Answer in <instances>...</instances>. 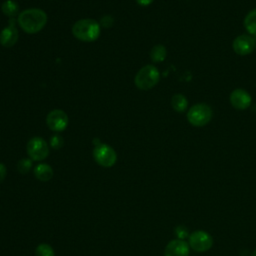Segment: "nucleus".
Returning a JSON list of instances; mask_svg holds the SVG:
<instances>
[{
    "label": "nucleus",
    "instance_id": "obj_1",
    "mask_svg": "<svg viewBox=\"0 0 256 256\" xmlns=\"http://www.w3.org/2000/svg\"><path fill=\"white\" fill-rule=\"evenodd\" d=\"M17 21L23 31L34 34L44 28L47 22V15L39 8H30L20 12Z\"/></svg>",
    "mask_w": 256,
    "mask_h": 256
},
{
    "label": "nucleus",
    "instance_id": "obj_2",
    "mask_svg": "<svg viewBox=\"0 0 256 256\" xmlns=\"http://www.w3.org/2000/svg\"><path fill=\"white\" fill-rule=\"evenodd\" d=\"M72 33L81 41L92 42L100 36V24L94 19H80L72 26Z\"/></svg>",
    "mask_w": 256,
    "mask_h": 256
},
{
    "label": "nucleus",
    "instance_id": "obj_3",
    "mask_svg": "<svg viewBox=\"0 0 256 256\" xmlns=\"http://www.w3.org/2000/svg\"><path fill=\"white\" fill-rule=\"evenodd\" d=\"M160 79L159 70L151 64L145 65L137 72L134 78V82L137 88L140 90H149L153 88Z\"/></svg>",
    "mask_w": 256,
    "mask_h": 256
},
{
    "label": "nucleus",
    "instance_id": "obj_4",
    "mask_svg": "<svg viewBox=\"0 0 256 256\" xmlns=\"http://www.w3.org/2000/svg\"><path fill=\"white\" fill-rule=\"evenodd\" d=\"M213 117L211 106L206 103H197L189 108L187 112L188 122L195 127H203L207 125Z\"/></svg>",
    "mask_w": 256,
    "mask_h": 256
},
{
    "label": "nucleus",
    "instance_id": "obj_5",
    "mask_svg": "<svg viewBox=\"0 0 256 256\" xmlns=\"http://www.w3.org/2000/svg\"><path fill=\"white\" fill-rule=\"evenodd\" d=\"M93 157L97 164L105 168L112 167L117 161V154L115 150L105 143H100L94 147Z\"/></svg>",
    "mask_w": 256,
    "mask_h": 256
},
{
    "label": "nucleus",
    "instance_id": "obj_6",
    "mask_svg": "<svg viewBox=\"0 0 256 256\" xmlns=\"http://www.w3.org/2000/svg\"><path fill=\"white\" fill-rule=\"evenodd\" d=\"M188 244L190 248L196 252H206L211 249L213 238L204 230H196L189 235Z\"/></svg>",
    "mask_w": 256,
    "mask_h": 256
},
{
    "label": "nucleus",
    "instance_id": "obj_7",
    "mask_svg": "<svg viewBox=\"0 0 256 256\" xmlns=\"http://www.w3.org/2000/svg\"><path fill=\"white\" fill-rule=\"evenodd\" d=\"M27 154L34 161H42L49 155V146L41 137H32L27 143Z\"/></svg>",
    "mask_w": 256,
    "mask_h": 256
},
{
    "label": "nucleus",
    "instance_id": "obj_8",
    "mask_svg": "<svg viewBox=\"0 0 256 256\" xmlns=\"http://www.w3.org/2000/svg\"><path fill=\"white\" fill-rule=\"evenodd\" d=\"M232 48L237 55L245 56L254 51L256 48L255 38L249 34L238 35L232 43Z\"/></svg>",
    "mask_w": 256,
    "mask_h": 256
},
{
    "label": "nucleus",
    "instance_id": "obj_9",
    "mask_svg": "<svg viewBox=\"0 0 256 256\" xmlns=\"http://www.w3.org/2000/svg\"><path fill=\"white\" fill-rule=\"evenodd\" d=\"M67 114L60 109H54L50 111L46 117V123L50 130L54 132H61L66 129L68 125Z\"/></svg>",
    "mask_w": 256,
    "mask_h": 256
},
{
    "label": "nucleus",
    "instance_id": "obj_10",
    "mask_svg": "<svg viewBox=\"0 0 256 256\" xmlns=\"http://www.w3.org/2000/svg\"><path fill=\"white\" fill-rule=\"evenodd\" d=\"M230 104L237 110H245L250 107L252 97L245 89L237 88L234 89L229 96Z\"/></svg>",
    "mask_w": 256,
    "mask_h": 256
},
{
    "label": "nucleus",
    "instance_id": "obj_11",
    "mask_svg": "<svg viewBox=\"0 0 256 256\" xmlns=\"http://www.w3.org/2000/svg\"><path fill=\"white\" fill-rule=\"evenodd\" d=\"M190 246L182 239H173L165 247L164 256H189Z\"/></svg>",
    "mask_w": 256,
    "mask_h": 256
},
{
    "label": "nucleus",
    "instance_id": "obj_12",
    "mask_svg": "<svg viewBox=\"0 0 256 256\" xmlns=\"http://www.w3.org/2000/svg\"><path fill=\"white\" fill-rule=\"evenodd\" d=\"M12 20L13 19H10L9 25L3 28L0 32V44L7 48L14 46L18 41V30Z\"/></svg>",
    "mask_w": 256,
    "mask_h": 256
},
{
    "label": "nucleus",
    "instance_id": "obj_13",
    "mask_svg": "<svg viewBox=\"0 0 256 256\" xmlns=\"http://www.w3.org/2000/svg\"><path fill=\"white\" fill-rule=\"evenodd\" d=\"M34 175L38 180L47 182L53 177V169L46 163H40L34 168Z\"/></svg>",
    "mask_w": 256,
    "mask_h": 256
},
{
    "label": "nucleus",
    "instance_id": "obj_14",
    "mask_svg": "<svg viewBox=\"0 0 256 256\" xmlns=\"http://www.w3.org/2000/svg\"><path fill=\"white\" fill-rule=\"evenodd\" d=\"M243 24L247 33L256 38V8L250 10L246 14Z\"/></svg>",
    "mask_w": 256,
    "mask_h": 256
},
{
    "label": "nucleus",
    "instance_id": "obj_15",
    "mask_svg": "<svg viewBox=\"0 0 256 256\" xmlns=\"http://www.w3.org/2000/svg\"><path fill=\"white\" fill-rule=\"evenodd\" d=\"M171 106L174 111L182 113L188 108V100L183 94H174L171 98Z\"/></svg>",
    "mask_w": 256,
    "mask_h": 256
},
{
    "label": "nucleus",
    "instance_id": "obj_16",
    "mask_svg": "<svg viewBox=\"0 0 256 256\" xmlns=\"http://www.w3.org/2000/svg\"><path fill=\"white\" fill-rule=\"evenodd\" d=\"M166 56H167L166 47L161 44H157L153 46L152 49L150 50V58L153 62H156V63L162 62L165 60Z\"/></svg>",
    "mask_w": 256,
    "mask_h": 256
},
{
    "label": "nucleus",
    "instance_id": "obj_17",
    "mask_svg": "<svg viewBox=\"0 0 256 256\" xmlns=\"http://www.w3.org/2000/svg\"><path fill=\"white\" fill-rule=\"evenodd\" d=\"M1 10L4 15L13 18L19 12V6L14 0H6L1 5Z\"/></svg>",
    "mask_w": 256,
    "mask_h": 256
},
{
    "label": "nucleus",
    "instance_id": "obj_18",
    "mask_svg": "<svg viewBox=\"0 0 256 256\" xmlns=\"http://www.w3.org/2000/svg\"><path fill=\"white\" fill-rule=\"evenodd\" d=\"M36 256H55L53 248L46 243H41L36 247L35 250Z\"/></svg>",
    "mask_w": 256,
    "mask_h": 256
},
{
    "label": "nucleus",
    "instance_id": "obj_19",
    "mask_svg": "<svg viewBox=\"0 0 256 256\" xmlns=\"http://www.w3.org/2000/svg\"><path fill=\"white\" fill-rule=\"evenodd\" d=\"M33 166V163H32V159H28V158H23L21 159L20 161H18L17 163V170L22 173V174H25L27 172H29L31 170Z\"/></svg>",
    "mask_w": 256,
    "mask_h": 256
},
{
    "label": "nucleus",
    "instance_id": "obj_20",
    "mask_svg": "<svg viewBox=\"0 0 256 256\" xmlns=\"http://www.w3.org/2000/svg\"><path fill=\"white\" fill-rule=\"evenodd\" d=\"M63 138L59 135H53L51 138H50V146L54 149H59L63 146Z\"/></svg>",
    "mask_w": 256,
    "mask_h": 256
},
{
    "label": "nucleus",
    "instance_id": "obj_21",
    "mask_svg": "<svg viewBox=\"0 0 256 256\" xmlns=\"http://www.w3.org/2000/svg\"><path fill=\"white\" fill-rule=\"evenodd\" d=\"M113 23H114L113 17L110 16V15H105V16H103V17L101 18L99 24H100L102 27H104V28H110V27L113 25Z\"/></svg>",
    "mask_w": 256,
    "mask_h": 256
},
{
    "label": "nucleus",
    "instance_id": "obj_22",
    "mask_svg": "<svg viewBox=\"0 0 256 256\" xmlns=\"http://www.w3.org/2000/svg\"><path fill=\"white\" fill-rule=\"evenodd\" d=\"M175 234L177 235L178 239H182V240H184L186 237H189L190 235L188 234V230L184 226H178L175 229Z\"/></svg>",
    "mask_w": 256,
    "mask_h": 256
},
{
    "label": "nucleus",
    "instance_id": "obj_23",
    "mask_svg": "<svg viewBox=\"0 0 256 256\" xmlns=\"http://www.w3.org/2000/svg\"><path fill=\"white\" fill-rule=\"evenodd\" d=\"M6 173H7L6 166L3 163H0V183L5 179Z\"/></svg>",
    "mask_w": 256,
    "mask_h": 256
},
{
    "label": "nucleus",
    "instance_id": "obj_24",
    "mask_svg": "<svg viewBox=\"0 0 256 256\" xmlns=\"http://www.w3.org/2000/svg\"><path fill=\"white\" fill-rule=\"evenodd\" d=\"M154 0H136L140 6H149Z\"/></svg>",
    "mask_w": 256,
    "mask_h": 256
},
{
    "label": "nucleus",
    "instance_id": "obj_25",
    "mask_svg": "<svg viewBox=\"0 0 256 256\" xmlns=\"http://www.w3.org/2000/svg\"><path fill=\"white\" fill-rule=\"evenodd\" d=\"M251 256H256V249L253 251V253H252V255Z\"/></svg>",
    "mask_w": 256,
    "mask_h": 256
},
{
    "label": "nucleus",
    "instance_id": "obj_26",
    "mask_svg": "<svg viewBox=\"0 0 256 256\" xmlns=\"http://www.w3.org/2000/svg\"><path fill=\"white\" fill-rule=\"evenodd\" d=\"M255 49H256V48H255Z\"/></svg>",
    "mask_w": 256,
    "mask_h": 256
}]
</instances>
